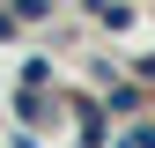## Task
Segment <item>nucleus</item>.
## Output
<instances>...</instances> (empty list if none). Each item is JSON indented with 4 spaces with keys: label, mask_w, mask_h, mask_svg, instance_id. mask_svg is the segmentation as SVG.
Segmentation results:
<instances>
[{
    "label": "nucleus",
    "mask_w": 155,
    "mask_h": 148,
    "mask_svg": "<svg viewBox=\"0 0 155 148\" xmlns=\"http://www.w3.org/2000/svg\"><path fill=\"white\" fill-rule=\"evenodd\" d=\"M111 148H140V133H118V141H111Z\"/></svg>",
    "instance_id": "obj_8"
},
{
    "label": "nucleus",
    "mask_w": 155,
    "mask_h": 148,
    "mask_svg": "<svg viewBox=\"0 0 155 148\" xmlns=\"http://www.w3.org/2000/svg\"><path fill=\"white\" fill-rule=\"evenodd\" d=\"M15 119L37 126V119H45V96H37V89H22V96H15Z\"/></svg>",
    "instance_id": "obj_4"
},
{
    "label": "nucleus",
    "mask_w": 155,
    "mask_h": 148,
    "mask_svg": "<svg viewBox=\"0 0 155 148\" xmlns=\"http://www.w3.org/2000/svg\"><path fill=\"white\" fill-rule=\"evenodd\" d=\"M104 111H111V119H133V111H140V89H133V82H111Z\"/></svg>",
    "instance_id": "obj_1"
},
{
    "label": "nucleus",
    "mask_w": 155,
    "mask_h": 148,
    "mask_svg": "<svg viewBox=\"0 0 155 148\" xmlns=\"http://www.w3.org/2000/svg\"><path fill=\"white\" fill-rule=\"evenodd\" d=\"M15 15H22V22H45V15H52V0H15Z\"/></svg>",
    "instance_id": "obj_5"
},
{
    "label": "nucleus",
    "mask_w": 155,
    "mask_h": 148,
    "mask_svg": "<svg viewBox=\"0 0 155 148\" xmlns=\"http://www.w3.org/2000/svg\"><path fill=\"white\" fill-rule=\"evenodd\" d=\"M133 133H140V148H155V126H133Z\"/></svg>",
    "instance_id": "obj_7"
},
{
    "label": "nucleus",
    "mask_w": 155,
    "mask_h": 148,
    "mask_svg": "<svg viewBox=\"0 0 155 148\" xmlns=\"http://www.w3.org/2000/svg\"><path fill=\"white\" fill-rule=\"evenodd\" d=\"M81 8L96 15V22H111V30H126V22H133V8H126V0H81Z\"/></svg>",
    "instance_id": "obj_2"
},
{
    "label": "nucleus",
    "mask_w": 155,
    "mask_h": 148,
    "mask_svg": "<svg viewBox=\"0 0 155 148\" xmlns=\"http://www.w3.org/2000/svg\"><path fill=\"white\" fill-rule=\"evenodd\" d=\"M15 30H22V15H15V8H0V37H15Z\"/></svg>",
    "instance_id": "obj_6"
},
{
    "label": "nucleus",
    "mask_w": 155,
    "mask_h": 148,
    "mask_svg": "<svg viewBox=\"0 0 155 148\" xmlns=\"http://www.w3.org/2000/svg\"><path fill=\"white\" fill-rule=\"evenodd\" d=\"M52 82V59H45V52H30V59H22V89H45Z\"/></svg>",
    "instance_id": "obj_3"
}]
</instances>
